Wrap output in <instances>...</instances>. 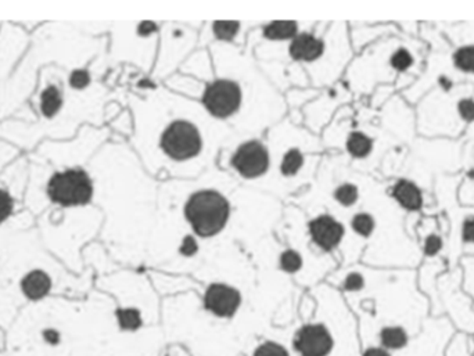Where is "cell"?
<instances>
[{
	"label": "cell",
	"mask_w": 474,
	"mask_h": 356,
	"mask_svg": "<svg viewBox=\"0 0 474 356\" xmlns=\"http://www.w3.org/2000/svg\"><path fill=\"white\" fill-rule=\"evenodd\" d=\"M462 239L465 243H474V216L468 218L463 222L462 228Z\"/></svg>",
	"instance_id": "29"
},
{
	"label": "cell",
	"mask_w": 474,
	"mask_h": 356,
	"mask_svg": "<svg viewBox=\"0 0 474 356\" xmlns=\"http://www.w3.org/2000/svg\"><path fill=\"white\" fill-rule=\"evenodd\" d=\"M440 83H441V86H443L445 90H448L449 88L452 86V82L445 77L440 78Z\"/></svg>",
	"instance_id": "32"
},
{
	"label": "cell",
	"mask_w": 474,
	"mask_h": 356,
	"mask_svg": "<svg viewBox=\"0 0 474 356\" xmlns=\"http://www.w3.org/2000/svg\"><path fill=\"white\" fill-rule=\"evenodd\" d=\"M352 228L358 234L368 237L372 234L374 229L373 218L369 214H358L352 219Z\"/></svg>",
	"instance_id": "19"
},
{
	"label": "cell",
	"mask_w": 474,
	"mask_h": 356,
	"mask_svg": "<svg viewBox=\"0 0 474 356\" xmlns=\"http://www.w3.org/2000/svg\"><path fill=\"white\" fill-rule=\"evenodd\" d=\"M393 196L403 208L416 211L423 204V196L421 189L411 180L401 179L393 189Z\"/></svg>",
	"instance_id": "11"
},
{
	"label": "cell",
	"mask_w": 474,
	"mask_h": 356,
	"mask_svg": "<svg viewBox=\"0 0 474 356\" xmlns=\"http://www.w3.org/2000/svg\"><path fill=\"white\" fill-rule=\"evenodd\" d=\"M161 147L176 161L193 158L201 152L200 132L187 121H175L165 129Z\"/></svg>",
	"instance_id": "5"
},
{
	"label": "cell",
	"mask_w": 474,
	"mask_h": 356,
	"mask_svg": "<svg viewBox=\"0 0 474 356\" xmlns=\"http://www.w3.org/2000/svg\"><path fill=\"white\" fill-rule=\"evenodd\" d=\"M185 214L199 236L211 237L224 229L229 218V203L218 192L201 190L189 199Z\"/></svg>",
	"instance_id": "3"
},
{
	"label": "cell",
	"mask_w": 474,
	"mask_h": 356,
	"mask_svg": "<svg viewBox=\"0 0 474 356\" xmlns=\"http://www.w3.org/2000/svg\"><path fill=\"white\" fill-rule=\"evenodd\" d=\"M334 196L339 203H341L343 205H352L358 200V189L354 184L346 183L336 190Z\"/></svg>",
	"instance_id": "21"
},
{
	"label": "cell",
	"mask_w": 474,
	"mask_h": 356,
	"mask_svg": "<svg viewBox=\"0 0 474 356\" xmlns=\"http://www.w3.org/2000/svg\"><path fill=\"white\" fill-rule=\"evenodd\" d=\"M444 356H474V337L455 333L449 340Z\"/></svg>",
	"instance_id": "12"
},
{
	"label": "cell",
	"mask_w": 474,
	"mask_h": 356,
	"mask_svg": "<svg viewBox=\"0 0 474 356\" xmlns=\"http://www.w3.org/2000/svg\"><path fill=\"white\" fill-rule=\"evenodd\" d=\"M155 29H157V26H155L154 23L145 21V23H142V24L139 26V33H140V35H143V36H146V35H149V33H151V32H154Z\"/></svg>",
	"instance_id": "31"
},
{
	"label": "cell",
	"mask_w": 474,
	"mask_h": 356,
	"mask_svg": "<svg viewBox=\"0 0 474 356\" xmlns=\"http://www.w3.org/2000/svg\"><path fill=\"white\" fill-rule=\"evenodd\" d=\"M443 250V239L437 234H430L424 241L423 251L426 256H436Z\"/></svg>",
	"instance_id": "23"
},
{
	"label": "cell",
	"mask_w": 474,
	"mask_h": 356,
	"mask_svg": "<svg viewBox=\"0 0 474 356\" xmlns=\"http://www.w3.org/2000/svg\"><path fill=\"white\" fill-rule=\"evenodd\" d=\"M48 193L54 203L66 206L82 205L91 200L93 186L86 172L81 169H70L51 177Z\"/></svg>",
	"instance_id": "4"
},
{
	"label": "cell",
	"mask_w": 474,
	"mask_h": 356,
	"mask_svg": "<svg viewBox=\"0 0 474 356\" xmlns=\"http://www.w3.org/2000/svg\"><path fill=\"white\" fill-rule=\"evenodd\" d=\"M70 82H71V85L74 86L75 89H83V88H86L89 85L91 77H89L88 71H85V70H76V71H74L71 74Z\"/></svg>",
	"instance_id": "26"
},
{
	"label": "cell",
	"mask_w": 474,
	"mask_h": 356,
	"mask_svg": "<svg viewBox=\"0 0 474 356\" xmlns=\"http://www.w3.org/2000/svg\"><path fill=\"white\" fill-rule=\"evenodd\" d=\"M0 356H7V338L6 329L0 326Z\"/></svg>",
	"instance_id": "30"
},
{
	"label": "cell",
	"mask_w": 474,
	"mask_h": 356,
	"mask_svg": "<svg viewBox=\"0 0 474 356\" xmlns=\"http://www.w3.org/2000/svg\"><path fill=\"white\" fill-rule=\"evenodd\" d=\"M232 164L244 178H257L267 172L269 167V154L264 145L251 140L239 147L232 158Z\"/></svg>",
	"instance_id": "7"
},
{
	"label": "cell",
	"mask_w": 474,
	"mask_h": 356,
	"mask_svg": "<svg viewBox=\"0 0 474 356\" xmlns=\"http://www.w3.org/2000/svg\"><path fill=\"white\" fill-rule=\"evenodd\" d=\"M453 63L459 70L474 74V46H465L458 49L453 54Z\"/></svg>",
	"instance_id": "16"
},
{
	"label": "cell",
	"mask_w": 474,
	"mask_h": 356,
	"mask_svg": "<svg viewBox=\"0 0 474 356\" xmlns=\"http://www.w3.org/2000/svg\"><path fill=\"white\" fill-rule=\"evenodd\" d=\"M372 140L366 135L354 132L349 135L347 140V150L356 158H364L372 152Z\"/></svg>",
	"instance_id": "15"
},
{
	"label": "cell",
	"mask_w": 474,
	"mask_h": 356,
	"mask_svg": "<svg viewBox=\"0 0 474 356\" xmlns=\"http://www.w3.org/2000/svg\"><path fill=\"white\" fill-rule=\"evenodd\" d=\"M160 356H192L190 355V352L185 348V347H182V345H179V344H168V345H165V348H164V351L161 352V355Z\"/></svg>",
	"instance_id": "28"
},
{
	"label": "cell",
	"mask_w": 474,
	"mask_h": 356,
	"mask_svg": "<svg viewBox=\"0 0 474 356\" xmlns=\"http://www.w3.org/2000/svg\"><path fill=\"white\" fill-rule=\"evenodd\" d=\"M13 211V199L9 193L0 190V224L6 221Z\"/></svg>",
	"instance_id": "24"
},
{
	"label": "cell",
	"mask_w": 474,
	"mask_h": 356,
	"mask_svg": "<svg viewBox=\"0 0 474 356\" xmlns=\"http://www.w3.org/2000/svg\"><path fill=\"white\" fill-rule=\"evenodd\" d=\"M63 104V99H61V93L57 89V86L50 85L48 86L42 96H41V110L46 117H53L54 114H57V111L60 110Z\"/></svg>",
	"instance_id": "14"
},
{
	"label": "cell",
	"mask_w": 474,
	"mask_h": 356,
	"mask_svg": "<svg viewBox=\"0 0 474 356\" xmlns=\"http://www.w3.org/2000/svg\"><path fill=\"white\" fill-rule=\"evenodd\" d=\"M202 309L204 312L217 322V326L222 328L226 345L230 351L232 356H240L243 354L242 347L233 337V334L227 333V326L233 325V322L237 319L239 312L243 305V295L242 293L222 281H214L211 283L202 295ZM220 331V329H218Z\"/></svg>",
	"instance_id": "2"
},
{
	"label": "cell",
	"mask_w": 474,
	"mask_h": 356,
	"mask_svg": "<svg viewBox=\"0 0 474 356\" xmlns=\"http://www.w3.org/2000/svg\"><path fill=\"white\" fill-rule=\"evenodd\" d=\"M324 51V42L311 33H299L290 45L292 57L304 61H314L319 58Z\"/></svg>",
	"instance_id": "10"
},
{
	"label": "cell",
	"mask_w": 474,
	"mask_h": 356,
	"mask_svg": "<svg viewBox=\"0 0 474 356\" xmlns=\"http://www.w3.org/2000/svg\"><path fill=\"white\" fill-rule=\"evenodd\" d=\"M242 102L240 86L227 79H218L212 82L204 92L202 103L207 110L220 118H226L235 114Z\"/></svg>",
	"instance_id": "6"
},
{
	"label": "cell",
	"mask_w": 474,
	"mask_h": 356,
	"mask_svg": "<svg viewBox=\"0 0 474 356\" xmlns=\"http://www.w3.org/2000/svg\"><path fill=\"white\" fill-rule=\"evenodd\" d=\"M458 111L465 121H474V100L462 99L458 103Z\"/></svg>",
	"instance_id": "25"
},
{
	"label": "cell",
	"mask_w": 474,
	"mask_h": 356,
	"mask_svg": "<svg viewBox=\"0 0 474 356\" xmlns=\"http://www.w3.org/2000/svg\"><path fill=\"white\" fill-rule=\"evenodd\" d=\"M197 250H199V247H197V243L193 239V236H186L183 239V241H182L180 248H179L180 254L183 255V256H193V255L197 253Z\"/></svg>",
	"instance_id": "27"
},
{
	"label": "cell",
	"mask_w": 474,
	"mask_h": 356,
	"mask_svg": "<svg viewBox=\"0 0 474 356\" xmlns=\"http://www.w3.org/2000/svg\"><path fill=\"white\" fill-rule=\"evenodd\" d=\"M314 241L326 251L337 247L344 236V228L340 222L329 215H322L309 224Z\"/></svg>",
	"instance_id": "8"
},
{
	"label": "cell",
	"mask_w": 474,
	"mask_h": 356,
	"mask_svg": "<svg viewBox=\"0 0 474 356\" xmlns=\"http://www.w3.org/2000/svg\"><path fill=\"white\" fill-rule=\"evenodd\" d=\"M297 23L296 21H274L269 26H265L264 36L268 39L280 41V39H290L297 36Z\"/></svg>",
	"instance_id": "13"
},
{
	"label": "cell",
	"mask_w": 474,
	"mask_h": 356,
	"mask_svg": "<svg viewBox=\"0 0 474 356\" xmlns=\"http://www.w3.org/2000/svg\"><path fill=\"white\" fill-rule=\"evenodd\" d=\"M239 23L237 21H215L214 23V32L220 39L230 41L239 32Z\"/></svg>",
	"instance_id": "20"
},
{
	"label": "cell",
	"mask_w": 474,
	"mask_h": 356,
	"mask_svg": "<svg viewBox=\"0 0 474 356\" xmlns=\"http://www.w3.org/2000/svg\"><path fill=\"white\" fill-rule=\"evenodd\" d=\"M413 64V57L406 49H398L393 54L391 57V66L398 70V71H405Z\"/></svg>",
	"instance_id": "22"
},
{
	"label": "cell",
	"mask_w": 474,
	"mask_h": 356,
	"mask_svg": "<svg viewBox=\"0 0 474 356\" xmlns=\"http://www.w3.org/2000/svg\"><path fill=\"white\" fill-rule=\"evenodd\" d=\"M53 278L41 268L31 269L20 284L21 295L29 303H42L53 290Z\"/></svg>",
	"instance_id": "9"
},
{
	"label": "cell",
	"mask_w": 474,
	"mask_h": 356,
	"mask_svg": "<svg viewBox=\"0 0 474 356\" xmlns=\"http://www.w3.org/2000/svg\"><path fill=\"white\" fill-rule=\"evenodd\" d=\"M469 177H470V178H474V169H472V171L469 172Z\"/></svg>",
	"instance_id": "33"
},
{
	"label": "cell",
	"mask_w": 474,
	"mask_h": 356,
	"mask_svg": "<svg viewBox=\"0 0 474 356\" xmlns=\"http://www.w3.org/2000/svg\"><path fill=\"white\" fill-rule=\"evenodd\" d=\"M302 162H304V158H302V154L299 153L297 149H293L290 150L289 153L284 155L283 158V162H282V174L283 175H287V177H292V175H296L299 172V168L302 167Z\"/></svg>",
	"instance_id": "17"
},
{
	"label": "cell",
	"mask_w": 474,
	"mask_h": 356,
	"mask_svg": "<svg viewBox=\"0 0 474 356\" xmlns=\"http://www.w3.org/2000/svg\"><path fill=\"white\" fill-rule=\"evenodd\" d=\"M280 268L287 273H297L302 268V258L294 250H287L280 255Z\"/></svg>",
	"instance_id": "18"
},
{
	"label": "cell",
	"mask_w": 474,
	"mask_h": 356,
	"mask_svg": "<svg viewBox=\"0 0 474 356\" xmlns=\"http://www.w3.org/2000/svg\"><path fill=\"white\" fill-rule=\"evenodd\" d=\"M240 356H361L356 318L344 306L321 305L299 322L269 328Z\"/></svg>",
	"instance_id": "1"
}]
</instances>
